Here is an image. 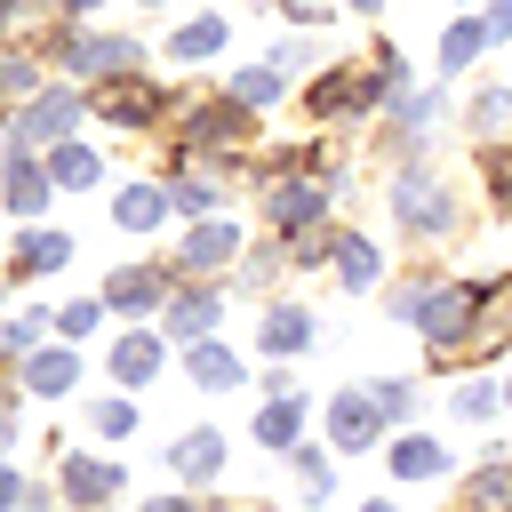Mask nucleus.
I'll return each instance as SVG.
<instances>
[{
	"label": "nucleus",
	"mask_w": 512,
	"mask_h": 512,
	"mask_svg": "<svg viewBox=\"0 0 512 512\" xmlns=\"http://www.w3.org/2000/svg\"><path fill=\"white\" fill-rule=\"evenodd\" d=\"M24 384L32 392H64V384H80V368H72V352H32L24 360Z\"/></svg>",
	"instance_id": "obj_17"
},
{
	"label": "nucleus",
	"mask_w": 512,
	"mask_h": 512,
	"mask_svg": "<svg viewBox=\"0 0 512 512\" xmlns=\"http://www.w3.org/2000/svg\"><path fill=\"white\" fill-rule=\"evenodd\" d=\"M504 120H512V96H504V88H488V96L472 104V128H488V136H496Z\"/></svg>",
	"instance_id": "obj_27"
},
{
	"label": "nucleus",
	"mask_w": 512,
	"mask_h": 512,
	"mask_svg": "<svg viewBox=\"0 0 512 512\" xmlns=\"http://www.w3.org/2000/svg\"><path fill=\"white\" fill-rule=\"evenodd\" d=\"M112 488H120L112 464H96V456H72V464H64V496H72V504H104Z\"/></svg>",
	"instance_id": "obj_7"
},
{
	"label": "nucleus",
	"mask_w": 512,
	"mask_h": 512,
	"mask_svg": "<svg viewBox=\"0 0 512 512\" xmlns=\"http://www.w3.org/2000/svg\"><path fill=\"white\" fill-rule=\"evenodd\" d=\"M368 400H376V416H408V408H416L408 384H368Z\"/></svg>",
	"instance_id": "obj_32"
},
{
	"label": "nucleus",
	"mask_w": 512,
	"mask_h": 512,
	"mask_svg": "<svg viewBox=\"0 0 512 512\" xmlns=\"http://www.w3.org/2000/svg\"><path fill=\"white\" fill-rule=\"evenodd\" d=\"M296 424H304V408H296V400H272V408L256 416V440H264V448H288Z\"/></svg>",
	"instance_id": "obj_20"
},
{
	"label": "nucleus",
	"mask_w": 512,
	"mask_h": 512,
	"mask_svg": "<svg viewBox=\"0 0 512 512\" xmlns=\"http://www.w3.org/2000/svg\"><path fill=\"white\" fill-rule=\"evenodd\" d=\"M504 32H512V0H496V8H488V40H504Z\"/></svg>",
	"instance_id": "obj_36"
},
{
	"label": "nucleus",
	"mask_w": 512,
	"mask_h": 512,
	"mask_svg": "<svg viewBox=\"0 0 512 512\" xmlns=\"http://www.w3.org/2000/svg\"><path fill=\"white\" fill-rule=\"evenodd\" d=\"M320 200H328L320 184H280V192H272V216H280V224H304V216H320Z\"/></svg>",
	"instance_id": "obj_19"
},
{
	"label": "nucleus",
	"mask_w": 512,
	"mask_h": 512,
	"mask_svg": "<svg viewBox=\"0 0 512 512\" xmlns=\"http://www.w3.org/2000/svg\"><path fill=\"white\" fill-rule=\"evenodd\" d=\"M216 48H224V24H216V16H200V24L176 32V56H216Z\"/></svg>",
	"instance_id": "obj_23"
},
{
	"label": "nucleus",
	"mask_w": 512,
	"mask_h": 512,
	"mask_svg": "<svg viewBox=\"0 0 512 512\" xmlns=\"http://www.w3.org/2000/svg\"><path fill=\"white\" fill-rule=\"evenodd\" d=\"M64 8H72V16H88V8H96V0H64Z\"/></svg>",
	"instance_id": "obj_38"
},
{
	"label": "nucleus",
	"mask_w": 512,
	"mask_h": 512,
	"mask_svg": "<svg viewBox=\"0 0 512 512\" xmlns=\"http://www.w3.org/2000/svg\"><path fill=\"white\" fill-rule=\"evenodd\" d=\"M64 64H72V72H128V64H136V48H128V40H96V32H88V40H64Z\"/></svg>",
	"instance_id": "obj_4"
},
{
	"label": "nucleus",
	"mask_w": 512,
	"mask_h": 512,
	"mask_svg": "<svg viewBox=\"0 0 512 512\" xmlns=\"http://www.w3.org/2000/svg\"><path fill=\"white\" fill-rule=\"evenodd\" d=\"M0 88H32V64L24 56H0Z\"/></svg>",
	"instance_id": "obj_35"
},
{
	"label": "nucleus",
	"mask_w": 512,
	"mask_h": 512,
	"mask_svg": "<svg viewBox=\"0 0 512 512\" xmlns=\"http://www.w3.org/2000/svg\"><path fill=\"white\" fill-rule=\"evenodd\" d=\"M152 368H160V344H152V336H120V344H112V376H120V384H144Z\"/></svg>",
	"instance_id": "obj_13"
},
{
	"label": "nucleus",
	"mask_w": 512,
	"mask_h": 512,
	"mask_svg": "<svg viewBox=\"0 0 512 512\" xmlns=\"http://www.w3.org/2000/svg\"><path fill=\"white\" fill-rule=\"evenodd\" d=\"M392 208H400L408 232H448V200H440V184H424V176H408V184L392 192Z\"/></svg>",
	"instance_id": "obj_3"
},
{
	"label": "nucleus",
	"mask_w": 512,
	"mask_h": 512,
	"mask_svg": "<svg viewBox=\"0 0 512 512\" xmlns=\"http://www.w3.org/2000/svg\"><path fill=\"white\" fill-rule=\"evenodd\" d=\"M504 400H512V384H504Z\"/></svg>",
	"instance_id": "obj_40"
},
{
	"label": "nucleus",
	"mask_w": 512,
	"mask_h": 512,
	"mask_svg": "<svg viewBox=\"0 0 512 512\" xmlns=\"http://www.w3.org/2000/svg\"><path fill=\"white\" fill-rule=\"evenodd\" d=\"M232 248H240V232H232V224H200V232L184 240V256H176V264H184V272H216Z\"/></svg>",
	"instance_id": "obj_5"
},
{
	"label": "nucleus",
	"mask_w": 512,
	"mask_h": 512,
	"mask_svg": "<svg viewBox=\"0 0 512 512\" xmlns=\"http://www.w3.org/2000/svg\"><path fill=\"white\" fill-rule=\"evenodd\" d=\"M48 176H56V184H88V176H96V152H80V144H56Z\"/></svg>",
	"instance_id": "obj_24"
},
{
	"label": "nucleus",
	"mask_w": 512,
	"mask_h": 512,
	"mask_svg": "<svg viewBox=\"0 0 512 512\" xmlns=\"http://www.w3.org/2000/svg\"><path fill=\"white\" fill-rule=\"evenodd\" d=\"M96 432H104V440H128V432H136V408H128V400H104V408H96Z\"/></svg>",
	"instance_id": "obj_29"
},
{
	"label": "nucleus",
	"mask_w": 512,
	"mask_h": 512,
	"mask_svg": "<svg viewBox=\"0 0 512 512\" xmlns=\"http://www.w3.org/2000/svg\"><path fill=\"white\" fill-rule=\"evenodd\" d=\"M192 136H200V144H232V136H240V112H232V104H208V112H192Z\"/></svg>",
	"instance_id": "obj_22"
},
{
	"label": "nucleus",
	"mask_w": 512,
	"mask_h": 512,
	"mask_svg": "<svg viewBox=\"0 0 512 512\" xmlns=\"http://www.w3.org/2000/svg\"><path fill=\"white\" fill-rule=\"evenodd\" d=\"M336 272H344V288H368L376 280V248L368 240H336Z\"/></svg>",
	"instance_id": "obj_21"
},
{
	"label": "nucleus",
	"mask_w": 512,
	"mask_h": 512,
	"mask_svg": "<svg viewBox=\"0 0 512 512\" xmlns=\"http://www.w3.org/2000/svg\"><path fill=\"white\" fill-rule=\"evenodd\" d=\"M152 296H160V272H144V264L136 272H112V288H104V304H120V312H144Z\"/></svg>",
	"instance_id": "obj_16"
},
{
	"label": "nucleus",
	"mask_w": 512,
	"mask_h": 512,
	"mask_svg": "<svg viewBox=\"0 0 512 512\" xmlns=\"http://www.w3.org/2000/svg\"><path fill=\"white\" fill-rule=\"evenodd\" d=\"M208 328H216V296H208V288H200V296H176V304H168V336L200 344Z\"/></svg>",
	"instance_id": "obj_10"
},
{
	"label": "nucleus",
	"mask_w": 512,
	"mask_h": 512,
	"mask_svg": "<svg viewBox=\"0 0 512 512\" xmlns=\"http://www.w3.org/2000/svg\"><path fill=\"white\" fill-rule=\"evenodd\" d=\"M440 464H448V456H440V448H432V440H416V432H408V440H400V448H392V472H400V480H432V472H440Z\"/></svg>",
	"instance_id": "obj_18"
},
{
	"label": "nucleus",
	"mask_w": 512,
	"mask_h": 512,
	"mask_svg": "<svg viewBox=\"0 0 512 512\" xmlns=\"http://www.w3.org/2000/svg\"><path fill=\"white\" fill-rule=\"evenodd\" d=\"M40 328H48V312H24V320H8V328H0V352H32V344H40Z\"/></svg>",
	"instance_id": "obj_25"
},
{
	"label": "nucleus",
	"mask_w": 512,
	"mask_h": 512,
	"mask_svg": "<svg viewBox=\"0 0 512 512\" xmlns=\"http://www.w3.org/2000/svg\"><path fill=\"white\" fill-rule=\"evenodd\" d=\"M56 264H72V240H64V232H32V240L16 248V272H56Z\"/></svg>",
	"instance_id": "obj_15"
},
{
	"label": "nucleus",
	"mask_w": 512,
	"mask_h": 512,
	"mask_svg": "<svg viewBox=\"0 0 512 512\" xmlns=\"http://www.w3.org/2000/svg\"><path fill=\"white\" fill-rule=\"evenodd\" d=\"M464 512H512V464H480L464 488Z\"/></svg>",
	"instance_id": "obj_8"
},
{
	"label": "nucleus",
	"mask_w": 512,
	"mask_h": 512,
	"mask_svg": "<svg viewBox=\"0 0 512 512\" xmlns=\"http://www.w3.org/2000/svg\"><path fill=\"white\" fill-rule=\"evenodd\" d=\"M144 512H200V504H176V496H160V504H144Z\"/></svg>",
	"instance_id": "obj_37"
},
{
	"label": "nucleus",
	"mask_w": 512,
	"mask_h": 512,
	"mask_svg": "<svg viewBox=\"0 0 512 512\" xmlns=\"http://www.w3.org/2000/svg\"><path fill=\"white\" fill-rule=\"evenodd\" d=\"M160 208H168V200H160L152 184H128V192L112 200V224H120V232H152V224H160Z\"/></svg>",
	"instance_id": "obj_9"
},
{
	"label": "nucleus",
	"mask_w": 512,
	"mask_h": 512,
	"mask_svg": "<svg viewBox=\"0 0 512 512\" xmlns=\"http://www.w3.org/2000/svg\"><path fill=\"white\" fill-rule=\"evenodd\" d=\"M376 400L368 392H336L328 400V432H336V448H376Z\"/></svg>",
	"instance_id": "obj_2"
},
{
	"label": "nucleus",
	"mask_w": 512,
	"mask_h": 512,
	"mask_svg": "<svg viewBox=\"0 0 512 512\" xmlns=\"http://www.w3.org/2000/svg\"><path fill=\"white\" fill-rule=\"evenodd\" d=\"M72 120H80V96H72V88H48V96H32V112H24V144H64Z\"/></svg>",
	"instance_id": "obj_1"
},
{
	"label": "nucleus",
	"mask_w": 512,
	"mask_h": 512,
	"mask_svg": "<svg viewBox=\"0 0 512 512\" xmlns=\"http://www.w3.org/2000/svg\"><path fill=\"white\" fill-rule=\"evenodd\" d=\"M48 184H56V176H40L32 160H16V152H8V208H16V216H32V208L48 200Z\"/></svg>",
	"instance_id": "obj_11"
},
{
	"label": "nucleus",
	"mask_w": 512,
	"mask_h": 512,
	"mask_svg": "<svg viewBox=\"0 0 512 512\" xmlns=\"http://www.w3.org/2000/svg\"><path fill=\"white\" fill-rule=\"evenodd\" d=\"M168 208H184V216H192V208H216V184H208V176H184V184L168 192Z\"/></svg>",
	"instance_id": "obj_28"
},
{
	"label": "nucleus",
	"mask_w": 512,
	"mask_h": 512,
	"mask_svg": "<svg viewBox=\"0 0 512 512\" xmlns=\"http://www.w3.org/2000/svg\"><path fill=\"white\" fill-rule=\"evenodd\" d=\"M232 96H240V104H264V96H280V72H240V80H232Z\"/></svg>",
	"instance_id": "obj_31"
},
{
	"label": "nucleus",
	"mask_w": 512,
	"mask_h": 512,
	"mask_svg": "<svg viewBox=\"0 0 512 512\" xmlns=\"http://www.w3.org/2000/svg\"><path fill=\"white\" fill-rule=\"evenodd\" d=\"M480 40H488V24H456V32L440 40V56H448V64H464V56L480 48Z\"/></svg>",
	"instance_id": "obj_30"
},
{
	"label": "nucleus",
	"mask_w": 512,
	"mask_h": 512,
	"mask_svg": "<svg viewBox=\"0 0 512 512\" xmlns=\"http://www.w3.org/2000/svg\"><path fill=\"white\" fill-rule=\"evenodd\" d=\"M168 464H176L184 480H216V464H224V440H216V432H184V440L168 448Z\"/></svg>",
	"instance_id": "obj_6"
},
{
	"label": "nucleus",
	"mask_w": 512,
	"mask_h": 512,
	"mask_svg": "<svg viewBox=\"0 0 512 512\" xmlns=\"http://www.w3.org/2000/svg\"><path fill=\"white\" fill-rule=\"evenodd\" d=\"M488 408H496L488 384H464V392H456V416H488Z\"/></svg>",
	"instance_id": "obj_34"
},
{
	"label": "nucleus",
	"mask_w": 512,
	"mask_h": 512,
	"mask_svg": "<svg viewBox=\"0 0 512 512\" xmlns=\"http://www.w3.org/2000/svg\"><path fill=\"white\" fill-rule=\"evenodd\" d=\"M192 384H208V392H224V384H240V360L224 352V344H192Z\"/></svg>",
	"instance_id": "obj_14"
},
{
	"label": "nucleus",
	"mask_w": 512,
	"mask_h": 512,
	"mask_svg": "<svg viewBox=\"0 0 512 512\" xmlns=\"http://www.w3.org/2000/svg\"><path fill=\"white\" fill-rule=\"evenodd\" d=\"M104 112H112V120H144V112H152V88H112Z\"/></svg>",
	"instance_id": "obj_26"
},
{
	"label": "nucleus",
	"mask_w": 512,
	"mask_h": 512,
	"mask_svg": "<svg viewBox=\"0 0 512 512\" xmlns=\"http://www.w3.org/2000/svg\"><path fill=\"white\" fill-rule=\"evenodd\" d=\"M368 512H392V504H368Z\"/></svg>",
	"instance_id": "obj_39"
},
{
	"label": "nucleus",
	"mask_w": 512,
	"mask_h": 512,
	"mask_svg": "<svg viewBox=\"0 0 512 512\" xmlns=\"http://www.w3.org/2000/svg\"><path fill=\"white\" fill-rule=\"evenodd\" d=\"M48 328H64V336H88V328H96V304H64V312H48Z\"/></svg>",
	"instance_id": "obj_33"
},
{
	"label": "nucleus",
	"mask_w": 512,
	"mask_h": 512,
	"mask_svg": "<svg viewBox=\"0 0 512 512\" xmlns=\"http://www.w3.org/2000/svg\"><path fill=\"white\" fill-rule=\"evenodd\" d=\"M304 344H312V312L280 304V312L264 320V352H304Z\"/></svg>",
	"instance_id": "obj_12"
}]
</instances>
